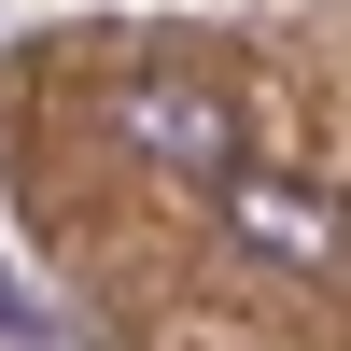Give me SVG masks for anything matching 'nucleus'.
<instances>
[{
  "mask_svg": "<svg viewBox=\"0 0 351 351\" xmlns=\"http://www.w3.org/2000/svg\"><path fill=\"white\" fill-rule=\"evenodd\" d=\"M211 211H225V239L267 253V267H337V253H351V211H337V197L295 183V169H253V155L211 183Z\"/></svg>",
  "mask_w": 351,
  "mask_h": 351,
  "instance_id": "2",
  "label": "nucleus"
},
{
  "mask_svg": "<svg viewBox=\"0 0 351 351\" xmlns=\"http://www.w3.org/2000/svg\"><path fill=\"white\" fill-rule=\"evenodd\" d=\"M112 141L155 155V169H183V183H225V169H239V112L197 71H127L112 84Z\"/></svg>",
  "mask_w": 351,
  "mask_h": 351,
  "instance_id": "1",
  "label": "nucleus"
}]
</instances>
